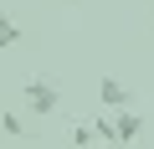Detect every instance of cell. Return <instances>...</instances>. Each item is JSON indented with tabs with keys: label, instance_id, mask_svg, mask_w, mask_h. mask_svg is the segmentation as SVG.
Segmentation results:
<instances>
[{
	"label": "cell",
	"instance_id": "obj_1",
	"mask_svg": "<svg viewBox=\"0 0 154 149\" xmlns=\"http://www.w3.org/2000/svg\"><path fill=\"white\" fill-rule=\"evenodd\" d=\"M21 98H26V113H31V118H51V113L62 108V88H57L51 77H31Z\"/></svg>",
	"mask_w": 154,
	"mask_h": 149
},
{
	"label": "cell",
	"instance_id": "obj_2",
	"mask_svg": "<svg viewBox=\"0 0 154 149\" xmlns=\"http://www.w3.org/2000/svg\"><path fill=\"white\" fill-rule=\"evenodd\" d=\"M113 134H118V149L139 144V134H144V118H139V108H113Z\"/></svg>",
	"mask_w": 154,
	"mask_h": 149
},
{
	"label": "cell",
	"instance_id": "obj_3",
	"mask_svg": "<svg viewBox=\"0 0 154 149\" xmlns=\"http://www.w3.org/2000/svg\"><path fill=\"white\" fill-rule=\"evenodd\" d=\"M98 103H103L108 113H113V108H134V93H128L118 77H103V82H98Z\"/></svg>",
	"mask_w": 154,
	"mask_h": 149
},
{
	"label": "cell",
	"instance_id": "obj_4",
	"mask_svg": "<svg viewBox=\"0 0 154 149\" xmlns=\"http://www.w3.org/2000/svg\"><path fill=\"white\" fill-rule=\"evenodd\" d=\"M21 41V26H16V16H0V51L5 46H16Z\"/></svg>",
	"mask_w": 154,
	"mask_h": 149
},
{
	"label": "cell",
	"instance_id": "obj_5",
	"mask_svg": "<svg viewBox=\"0 0 154 149\" xmlns=\"http://www.w3.org/2000/svg\"><path fill=\"white\" fill-rule=\"evenodd\" d=\"M93 134H98V144H113V149H118V134H113V113H108V118H93Z\"/></svg>",
	"mask_w": 154,
	"mask_h": 149
},
{
	"label": "cell",
	"instance_id": "obj_6",
	"mask_svg": "<svg viewBox=\"0 0 154 149\" xmlns=\"http://www.w3.org/2000/svg\"><path fill=\"white\" fill-rule=\"evenodd\" d=\"M72 144H77V149H93V144H98V134H93L88 123H77V129H72Z\"/></svg>",
	"mask_w": 154,
	"mask_h": 149
},
{
	"label": "cell",
	"instance_id": "obj_7",
	"mask_svg": "<svg viewBox=\"0 0 154 149\" xmlns=\"http://www.w3.org/2000/svg\"><path fill=\"white\" fill-rule=\"evenodd\" d=\"M0 129H5L11 139H21V134H26V118H21V113H5V118H0Z\"/></svg>",
	"mask_w": 154,
	"mask_h": 149
},
{
	"label": "cell",
	"instance_id": "obj_8",
	"mask_svg": "<svg viewBox=\"0 0 154 149\" xmlns=\"http://www.w3.org/2000/svg\"><path fill=\"white\" fill-rule=\"evenodd\" d=\"M128 149H139V144H128Z\"/></svg>",
	"mask_w": 154,
	"mask_h": 149
},
{
	"label": "cell",
	"instance_id": "obj_9",
	"mask_svg": "<svg viewBox=\"0 0 154 149\" xmlns=\"http://www.w3.org/2000/svg\"><path fill=\"white\" fill-rule=\"evenodd\" d=\"M72 5H77V0H72Z\"/></svg>",
	"mask_w": 154,
	"mask_h": 149
}]
</instances>
